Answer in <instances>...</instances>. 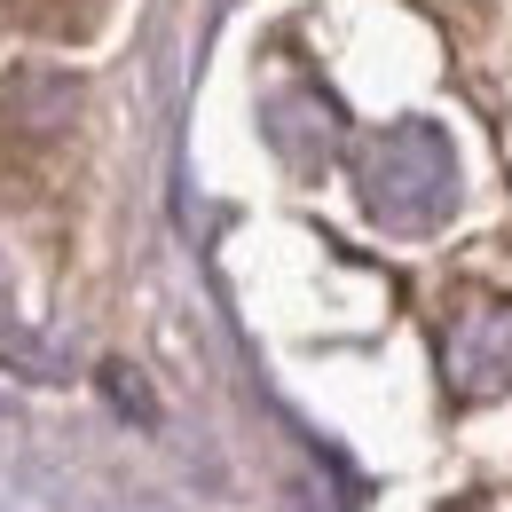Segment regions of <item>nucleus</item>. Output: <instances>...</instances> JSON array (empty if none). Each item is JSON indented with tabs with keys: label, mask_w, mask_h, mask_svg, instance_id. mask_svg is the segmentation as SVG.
Here are the masks:
<instances>
[{
	"label": "nucleus",
	"mask_w": 512,
	"mask_h": 512,
	"mask_svg": "<svg viewBox=\"0 0 512 512\" xmlns=\"http://www.w3.org/2000/svg\"><path fill=\"white\" fill-rule=\"evenodd\" d=\"M434 355H442L449 402H505L512 394V292L465 284L434 323Z\"/></svg>",
	"instance_id": "obj_2"
},
{
	"label": "nucleus",
	"mask_w": 512,
	"mask_h": 512,
	"mask_svg": "<svg viewBox=\"0 0 512 512\" xmlns=\"http://www.w3.org/2000/svg\"><path fill=\"white\" fill-rule=\"evenodd\" d=\"M449 512H473V505H449Z\"/></svg>",
	"instance_id": "obj_3"
},
{
	"label": "nucleus",
	"mask_w": 512,
	"mask_h": 512,
	"mask_svg": "<svg viewBox=\"0 0 512 512\" xmlns=\"http://www.w3.org/2000/svg\"><path fill=\"white\" fill-rule=\"evenodd\" d=\"M355 197L386 237H426L457 213V150L426 119H394V127L355 142Z\"/></svg>",
	"instance_id": "obj_1"
}]
</instances>
